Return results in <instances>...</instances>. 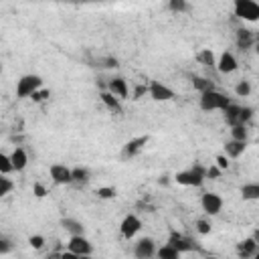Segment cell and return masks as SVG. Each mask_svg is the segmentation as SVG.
Here are the masks:
<instances>
[{"mask_svg": "<svg viewBox=\"0 0 259 259\" xmlns=\"http://www.w3.org/2000/svg\"><path fill=\"white\" fill-rule=\"evenodd\" d=\"M237 45L241 49H249L253 45V32L247 30V28H239L237 30Z\"/></svg>", "mask_w": 259, "mask_h": 259, "instance_id": "cell-21", "label": "cell"}, {"mask_svg": "<svg viewBox=\"0 0 259 259\" xmlns=\"http://www.w3.org/2000/svg\"><path fill=\"white\" fill-rule=\"evenodd\" d=\"M8 158H10L12 172H22V170L26 168V164H28V156H26V152H24L22 148H14Z\"/></svg>", "mask_w": 259, "mask_h": 259, "instance_id": "cell-14", "label": "cell"}, {"mask_svg": "<svg viewBox=\"0 0 259 259\" xmlns=\"http://www.w3.org/2000/svg\"><path fill=\"white\" fill-rule=\"evenodd\" d=\"M40 87H42V79L38 75H24L16 83V95L18 97H30Z\"/></svg>", "mask_w": 259, "mask_h": 259, "instance_id": "cell-5", "label": "cell"}, {"mask_svg": "<svg viewBox=\"0 0 259 259\" xmlns=\"http://www.w3.org/2000/svg\"><path fill=\"white\" fill-rule=\"evenodd\" d=\"M235 93H237L239 97H247V95L251 93V85H249V81H241V83L235 87Z\"/></svg>", "mask_w": 259, "mask_h": 259, "instance_id": "cell-32", "label": "cell"}, {"mask_svg": "<svg viewBox=\"0 0 259 259\" xmlns=\"http://www.w3.org/2000/svg\"><path fill=\"white\" fill-rule=\"evenodd\" d=\"M99 97H101V101L105 103V107H107V109H111V111H115V113H119V111H121L119 99H117L115 95H111L109 91H101V93H99Z\"/></svg>", "mask_w": 259, "mask_h": 259, "instance_id": "cell-20", "label": "cell"}, {"mask_svg": "<svg viewBox=\"0 0 259 259\" xmlns=\"http://www.w3.org/2000/svg\"><path fill=\"white\" fill-rule=\"evenodd\" d=\"M229 103H231V99L217 89H208V91L200 93V109H204V111H214V109L223 111Z\"/></svg>", "mask_w": 259, "mask_h": 259, "instance_id": "cell-1", "label": "cell"}, {"mask_svg": "<svg viewBox=\"0 0 259 259\" xmlns=\"http://www.w3.org/2000/svg\"><path fill=\"white\" fill-rule=\"evenodd\" d=\"M176 182L182 186H200L204 182V168L196 164L190 170H182L176 174Z\"/></svg>", "mask_w": 259, "mask_h": 259, "instance_id": "cell-4", "label": "cell"}, {"mask_svg": "<svg viewBox=\"0 0 259 259\" xmlns=\"http://www.w3.org/2000/svg\"><path fill=\"white\" fill-rule=\"evenodd\" d=\"M32 194L38 196V198H42V196H47V188H45L40 182H34V184H32Z\"/></svg>", "mask_w": 259, "mask_h": 259, "instance_id": "cell-37", "label": "cell"}, {"mask_svg": "<svg viewBox=\"0 0 259 259\" xmlns=\"http://www.w3.org/2000/svg\"><path fill=\"white\" fill-rule=\"evenodd\" d=\"M214 166H217L219 170H227V168H229V158H227V156H223V154H221V156H217V164H214Z\"/></svg>", "mask_w": 259, "mask_h": 259, "instance_id": "cell-39", "label": "cell"}, {"mask_svg": "<svg viewBox=\"0 0 259 259\" xmlns=\"http://www.w3.org/2000/svg\"><path fill=\"white\" fill-rule=\"evenodd\" d=\"M28 243H30L32 249H42V247H45V237H42V235H32V237L28 239Z\"/></svg>", "mask_w": 259, "mask_h": 259, "instance_id": "cell-35", "label": "cell"}, {"mask_svg": "<svg viewBox=\"0 0 259 259\" xmlns=\"http://www.w3.org/2000/svg\"><path fill=\"white\" fill-rule=\"evenodd\" d=\"M144 93H148V85H140V87L136 89V93H134V95H136V99H138V97H140V95H144Z\"/></svg>", "mask_w": 259, "mask_h": 259, "instance_id": "cell-40", "label": "cell"}, {"mask_svg": "<svg viewBox=\"0 0 259 259\" xmlns=\"http://www.w3.org/2000/svg\"><path fill=\"white\" fill-rule=\"evenodd\" d=\"M156 257L158 259H180V253L170 245H162L160 249H156Z\"/></svg>", "mask_w": 259, "mask_h": 259, "instance_id": "cell-24", "label": "cell"}, {"mask_svg": "<svg viewBox=\"0 0 259 259\" xmlns=\"http://www.w3.org/2000/svg\"><path fill=\"white\" fill-rule=\"evenodd\" d=\"M107 91L111 93V95H115L117 99H123V97H127V81L125 79H121V77H113L111 81H109V85H107Z\"/></svg>", "mask_w": 259, "mask_h": 259, "instance_id": "cell-15", "label": "cell"}, {"mask_svg": "<svg viewBox=\"0 0 259 259\" xmlns=\"http://www.w3.org/2000/svg\"><path fill=\"white\" fill-rule=\"evenodd\" d=\"M166 245L174 247L180 255H182V253H188V251H192V249H194L192 239H190V237H186V235H182V233H178V231H172V233L168 235V243H166Z\"/></svg>", "mask_w": 259, "mask_h": 259, "instance_id": "cell-6", "label": "cell"}, {"mask_svg": "<svg viewBox=\"0 0 259 259\" xmlns=\"http://www.w3.org/2000/svg\"><path fill=\"white\" fill-rule=\"evenodd\" d=\"M12 180L10 178H6V174H0V196H4V194H8L10 190H12Z\"/></svg>", "mask_w": 259, "mask_h": 259, "instance_id": "cell-30", "label": "cell"}, {"mask_svg": "<svg viewBox=\"0 0 259 259\" xmlns=\"http://www.w3.org/2000/svg\"><path fill=\"white\" fill-rule=\"evenodd\" d=\"M210 229H212V227H210V223H208L206 219H198V221H196V231H198L200 235H208Z\"/></svg>", "mask_w": 259, "mask_h": 259, "instance_id": "cell-33", "label": "cell"}, {"mask_svg": "<svg viewBox=\"0 0 259 259\" xmlns=\"http://www.w3.org/2000/svg\"><path fill=\"white\" fill-rule=\"evenodd\" d=\"M223 111H225V119H227V123H231V127L233 125H247V121L253 117L251 107H241L235 103H229Z\"/></svg>", "mask_w": 259, "mask_h": 259, "instance_id": "cell-2", "label": "cell"}, {"mask_svg": "<svg viewBox=\"0 0 259 259\" xmlns=\"http://www.w3.org/2000/svg\"><path fill=\"white\" fill-rule=\"evenodd\" d=\"M241 194H243V198H245V200H257V198H259V184H257V182L243 184Z\"/></svg>", "mask_w": 259, "mask_h": 259, "instance_id": "cell-22", "label": "cell"}, {"mask_svg": "<svg viewBox=\"0 0 259 259\" xmlns=\"http://www.w3.org/2000/svg\"><path fill=\"white\" fill-rule=\"evenodd\" d=\"M140 229H142V221H140L136 214H127V217L121 221V225H119V231H121V235H123L125 239H134V237L140 233Z\"/></svg>", "mask_w": 259, "mask_h": 259, "instance_id": "cell-11", "label": "cell"}, {"mask_svg": "<svg viewBox=\"0 0 259 259\" xmlns=\"http://www.w3.org/2000/svg\"><path fill=\"white\" fill-rule=\"evenodd\" d=\"M49 174L55 184H71V168H67L65 164H51Z\"/></svg>", "mask_w": 259, "mask_h": 259, "instance_id": "cell-12", "label": "cell"}, {"mask_svg": "<svg viewBox=\"0 0 259 259\" xmlns=\"http://www.w3.org/2000/svg\"><path fill=\"white\" fill-rule=\"evenodd\" d=\"M247 148V142H235V140H229L225 144V154L227 158H239Z\"/></svg>", "mask_w": 259, "mask_h": 259, "instance_id": "cell-19", "label": "cell"}, {"mask_svg": "<svg viewBox=\"0 0 259 259\" xmlns=\"http://www.w3.org/2000/svg\"><path fill=\"white\" fill-rule=\"evenodd\" d=\"M196 59H198L200 63L208 65V67H212V65H214V55H212V51H210V49H202V51L196 55Z\"/></svg>", "mask_w": 259, "mask_h": 259, "instance_id": "cell-27", "label": "cell"}, {"mask_svg": "<svg viewBox=\"0 0 259 259\" xmlns=\"http://www.w3.org/2000/svg\"><path fill=\"white\" fill-rule=\"evenodd\" d=\"M146 142H148V136H140V138L130 140V142L123 146V158H134L136 154H140L142 148L146 146Z\"/></svg>", "mask_w": 259, "mask_h": 259, "instance_id": "cell-16", "label": "cell"}, {"mask_svg": "<svg viewBox=\"0 0 259 259\" xmlns=\"http://www.w3.org/2000/svg\"><path fill=\"white\" fill-rule=\"evenodd\" d=\"M192 85H194V89H198L200 93H204V91H208V89H214V87H212V81L206 79V77H192Z\"/></svg>", "mask_w": 259, "mask_h": 259, "instance_id": "cell-25", "label": "cell"}, {"mask_svg": "<svg viewBox=\"0 0 259 259\" xmlns=\"http://www.w3.org/2000/svg\"><path fill=\"white\" fill-rule=\"evenodd\" d=\"M235 16L247 22H257L259 20V4L253 0H237L235 2Z\"/></svg>", "mask_w": 259, "mask_h": 259, "instance_id": "cell-3", "label": "cell"}, {"mask_svg": "<svg viewBox=\"0 0 259 259\" xmlns=\"http://www.w3.org/2000/svg\"><path fill=\"white\" fill-rule=\"evenodd\" d=\"M89 180L87 168H71V184H85Z\"/></svg>", "mask_w": 259, "mask_h": 259, "instance_id": "cell-23", "label": "cell"}, {"mask_svg": "<svg viewBox=\"0 0 259 259\" xmlns=\"http://www.w3.org/2000/svg\"><path fill=\"white\" fill-rule=\"evenodd\" d=\"M154 255H156V243H154V239L142 237L136 243V247H134V257L136 259H152Z\"/></svg>", "mask_w": 259, "mask_h": 259, "instance_id": "cell-8", "label": "cell"}, {"mask_svg": "<svg viewBox=\"0 0 259 259\" xmlns=\"http://www.w3.org/2000/svg\"><path fill=\"white\" fill-rule=\"evenodd\" d=\"M47 259H61V255H49Z\"/></svg>", "mask_w": 259, "mask_h": 259, "instance_id": "cell-41", "label": "cell"}, {"mask_svg": "<svg viewBox=\"0 0 259 259\" xmlns=\"http://www.w3.org/2000/svg\"><path fill=\"white\" fill-rule=\"evenodd\" d=\"M148 93H150V97L154 101H170V99H174V91L170 87H166L164 83H160V81H152L148 85Z\"/></svg>", "mask_w": 259, "mask_h": 259, "instance_id": "cell-9", "label": "cell"}, {"mask_svg": "<svg viewBox=\"0 0 259 259\" xmlns=\"http://www.w3.org/2000/svg\"><path fill=\"white\" fill-rule=\"evenodd\" d=\"M12 172V166H10V158L6 154L0 152V174H10Z\"/></svg>", "mask_w": 259, "mask_h": 259, "instance_id": "cell-31", "label": "cell"}, {"mask_svg": "<svg viewBox=\"0 0 259 259\" xmlns=\"http://www.w3.org/2000/svg\"><path fill=\"white\" fill-rule=\"evenodd\" d=\"M237 253H239L241 257H253V255L257 253V241H255L253 237L241 241V243L237 245Z\"/></svg>", "mask_w": 259, "mask_h": 259, "instance_id": "cell-18", "label": "cell"}, {"mask_svg": "<svg viewBox=\"0 0 259 259\" xmlns=\"http://www.w3.org/2000/svg\"><path fill=\"white\" fill-rule=\"evenodd\" d=\"M67 251L75 253L77 257H89L93 253V245L89 243V239H85L83 235H79V237H71V241L67 245Z\"/></svg>", "mask_w": 259, "mask_h": 259, "instance_id": "cell-7", "label": "cell"}, {"mask_svg": "<svg viewBox=\"0 0 259 259\" xmlns=\"http://www.w3.org/2000/svg\"><path fill=\"white\" fill-rule=\"evenodd\" d=\"M168 8L172 12H186L188 10V2L186 0H170L168 2Z\"/></svg>", "mask_w": 259, "mask_h": 259, "instance_id": "cell-28", "label": "cell"}, {"mask_svg": "<svg viewBox=\"0 0 259 259\" xmlns=\"http://www.w3.org/2000/svg\"><path fill=\"white\" fill-rule=\"evenodd\" d=\"M231 140H235V142H247V136H249V132H247V125H233L231 127Z\"/></svg>", "mask_w": 259, "mask_h": 259, "instance_id": "cell-26", "label": "cell"}, {"mask_svg": "<svg viewBox=\"0 0 259 259\" xmlns=\"http://www.w3.org/2000/svg\"><path fill=\"white\" fill-rule=\"evenodd\" d=\"M200 204H202V210L206 214H219L223 208V198L217 192H204L200 198Z\"/></svg>", "mask_w": 259, "mask_h": 259, "instance_id": "cell-10", "label": "cell"}, {"mask_svg": "<svg viewBox=\"0 0 259 259\" xmlns=\"http://www.w3.org/2000/svg\"><path fill=\"white\" fill-rule=\"evenodd\" d=\"M61 227L67 231V233H71V237H79V235H83V223L81 221H77V219H71V217H65V219H61Z\"/></svg>", "mask_w": 259, "mask_h": 259, "instance_id": "cell-17", "label": "cell"}, {"mask_svg": "<svg viewBox=\"0 0 259 259\" xmlns=\"http://www.w3.org/2000/svg\"><path fill=\"white\" fill-rule=\"evenodd\" d=\"M51 93H49V89H38V91H34L30 97H32V101H42V99H47Z\"/></svg>", "mask_w": 259, "mask_h": 259, "instance_id": "cell-38", "label": "cell"}, {"mask_svg": "<svg viewBox=\"0 0 259 259\" xmlns=\"http://www.w3.org/2000/svg\"><path fill=\"white\" fill-rule=\"evenodd\" d=\"M10 251H12V243H10L6 237L0 235V255H6V253H10Z\"/></svg>", "mask_w": 259, "mask_h": 259, "instance_id": "cell-36", "label": "cell"}, {"mask_svg": "<svg viewBox=\"0 0 259 259\" xmlns=\"http://www.w3.org/2000/svg\"><path fill=\"white\" fill-rule=\"evenodd\" d=\"M115 196V188L113 186H101L97 188V198H103V200H109Z\"/></svg>", "mask_w": 259, "mask_h": 259, "instance_id": "cell-29", "label": "cell"}, {"mask_svg": "<svg viewBox=\"0 0 259 259\" xmlns=\"http://www.w3.org/2000/svg\"><path fill=\"white\" fill-rule=\"evenodd\" d=\"M221 172L223 170H219L214 164L212 166H208V168H204V178H210V180H217L219 176H221Z\"/></svg>", "mask_w": 259, "mask_h": 259, "instance_id": "cell-34", "label": "cell"}, {"mask_svg": "<svg viewBox=\"0 0 259 259\" xmlns=\"http://www.w3.org/2000/svg\"><path fill=\"white\" fill-rule=\"evenodd\" d=\"M214 65H217V69H219L221 73H225V75L235 73V71H237V67H239V63H237L235 55H233V53H229V51H225V53L219 57V61H217Z\"/></svg>", "mask_w": 259, "mask_h": 259, "instance_id": "cell-13", "label": "cell"}, {"mask_svg": "<svg viewBox=\"0 0 259 259\" xmlns=\"http://www.w3.org/2000/svg\"><path fill=\"white\" fill-rule=\"evenodd\" d=\"M206 259H217V257H206Z\"/></svg>", "mask_w": 259, "mask_h": 259, "instance_id": "cell-42", "label": "cell"}, {"mask_svg": "<svg viewBox=\"0 0 259 259\" xmlns=\"http://www.w3.org/2000/svg\"><path fill=\"white\" fill-rule=\"evenodd\" d=\"M0 73H2V65H0Z\"/></svg>", "mask_w": 259, "mask_h": 259, "instance_id": "cell-43", "label": "cell"}]
</instances>
